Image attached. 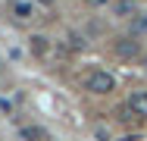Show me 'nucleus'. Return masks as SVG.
Instances as JSON below:
<instances>
[{"label": "nucleus", "instance_id": "1", "mask_svg": "<svg viewBox=\"0 0 147 141\" xmlns=\"http://www.w3.org/2000/svg\"><path fill=\"white\" fill-rule=\"evenodd\" d=\"M85 85H88V91H94V94H110V91L116 88V79H113L107 69H94Z\"/></svg>", "mask_w": 147, "mask_h": 141}, {"label": "nucleus", "instance_id": "2", "mask_svg": "<svg viewBox=\"0 0 147 141\" xmlns=\"http://www.w3.org/2000/svg\"><path fill=\"white\" fill-rule=\"evenodd\" d=\"M128 110L135 116H147V91H135L128 97Z\"/></svg>", "mask_w": 147, "mask_h": 141}, {"label": "nucleus", "instance_id": "3", "mask_svg": "<svg viewBox=\"0 0 147 141\" xmlns=\"http://www.w3.org/2000/svg\"><path fill=\"white\" fill-rule=\"evenodd\" d=\"M135 28H138V31H144V28H147V13H144V19H138V25H135Z\"/></svg>", "mask_w": 147, "mask_h": 141}, {"label": "nucleus", "instance_id": "4", "mask_svg": "<svg viewBox=\"0 0 147 141\" xmlns=\"http://www.w3.org/2000/svg\"><path fill=\"white\" fill-rule=\"evenodd\" d=\"M38 3H44V6H50V3H53V0H38Z\"/></svg>", "mask_w": 147, "mask_h": 141}]
</instances>
